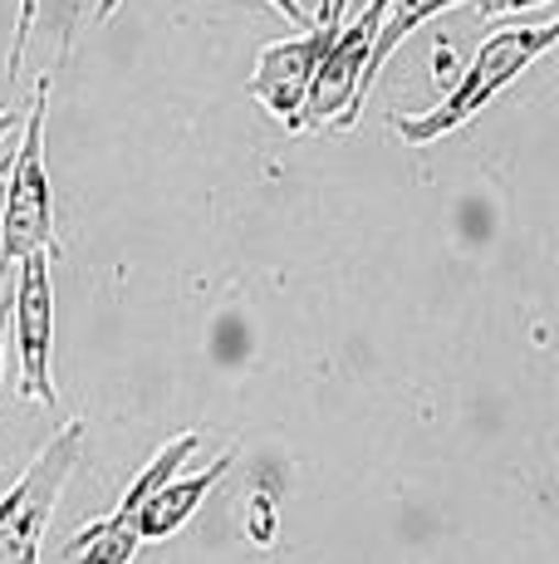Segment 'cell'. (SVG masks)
<instances>
[{
    "mask_svg": "<svg viewBox=\"0 0 559 564\" xmlns=\"http://www.w3.org/2000/svg\"><path fill=\"white\" fill-rule=\"evenodd\" d=\"M329 40L335 35H325V30L315 25L295 40H271V45L261 50V59H255V74H251V84H245V94L271 118H280L289 133H295V123H299V104H305L309 79H315Z\"/></svg>",
    "mask_w": 559,
    "mask_h": 564,
    "instance_id": "6",
    "label": "cell"
},
{
    "mask_svg": "<svg viewBox=\"0 0 559 564\" xmlns=\"http://www.w3.org/2000/svg\"><path fill=\"white\" fill-rule=\"evenodd\" d=\"M197 447H201V432H177L172 442H163V447L147 457V466L133 476V486L123 491V501L109 511V520L113 525H133L138 520V511H143L147 501H153L157 491L172 481V476H182V466H187L191 457H197Z\"/></svg>",
    "mask_w": 559,
    "mask_h": 564,
    "instance_id": "8",
    "label": "cell"
},
{
    "mask_svg": "<svg viewBox=\"0 0 559 564\" xmlns=\"http://www.w3.org/2000/svg\"><path fill=\"white\" fill-rule=\"evenodd\" d=\"M535 6H550V0H476V20L481 25H491V20L525 15V10H535Z\"/></svg>",
    "mask_w": 559,
    "mask_h": 564,
    "instance_id": "11",
    "label": "cell"
},
{
    "mask_svg": "<svg viewBox=\"0 0 559 564\" xmlns=\"http://www.w3.org/2000/svg\"><path fill=\"white\" fill-rule=\"evenodd\" d=\"M84 432L89 427L79 417L64 422L40 447V457L25 466V476L0 496V564H40L50 516H55L64 486H69L74 466L84 457Z\"/></svg>",
    "mask_w": 559,
    "mask_h": 564,
    "instance_id": "3",
    "label": "cell"
},
{
    "mask_svg": "<svg viewBox=\"0 0 559 564\" xmlns=\"http://www.w3.org/2000/svg\"><path fill=\"white\" fill-rule=\"evenodd\" d=\"M10 158H15V148H10V153H0V187H6V177H10Z\"/></svg>",
    "mask_w": 559,
    "mask_h": 564,
    "instance_id": "17",
    "label": "cell"
},
{
    "mask_svg": "<svg viewBox=\"0 0 559 564\" xmlns=\"http://www.w3.org/2000/svg\"><path fill=\"white\" fill-rule=\"evenodd\" d=\"M15 128H20V113H15V108H0V143H6V138H15Z\"/></svg>",
    "mask_w": 559,
    "mask_h": 564,
    "instance_id": "15",
    "label": "cell"
},
{
    "mask_svg": "<svg viewBox=\"0 0 559 564\" xmlns=\"http://www.w3.org/2000/svg\"><path fill=\"white\" fill-rule=\"evenodd\" d=\"M138 545L143 540H138L133 525H113L109 516H99L64 540V560L69 564H133Z\"/></svg>",
    "mask_w": 559,
    "mask_h": 564,
    "instance_id": "10",
    "label": "cell"
},
{
    "mask_svg": "<svg viewBox=\"0 0 559 564\" xmlns=\"http://www.w3.org/2000/svg\"><path fill=\"white\" fill-rule=\"evenodd\" d=\"M555 40H559L555 20H540V25H501L496 35L481 40V50L471 54L457 89H451L442 104L427 108V113H397L393 128L403 133V143H413V148H427V143H437V138L457 133L461 123H471L481 108L496 99L505 84L520 79L545 50H555Z\"/></svg>",
    "mask_w": 559,
    "mask_h": 564,
    "instance_id": "1",
    "label": "cell"
},
{
    "mask_svg": "<svg viewBox=\"0 0 559 564\" xmlns=\"http://www.w3.org/2000/svg\"><path fill=\"white\" fill-rule=\"evenodd\" d=\"M118 6H123V0H99V10H94V20H99V25H103V20H109Z\"/></svg>",
    "mask_w": 559,
    "mask_h": 564,
    "instance_id": "16",
    "label": "cell"
},
{
    "mask_svg": "<svg viewBox=\"0 0 559 564\" xmlns=\"http://www.w3.org/2000/svg\"><path fill=\"white\" fill-rule=\"evenodd\" d=\"M451 6H467V0H393L388 6V15H383V25H379V40H373V54H369V69H363V99H369V89H373V79L383 74V64H388V54L403 45L407 35H413L417 25H427L432 15H442V10Z\"/></svg>",
    "mask_w": 559,
    "mask_h": 564,
    "instance_id": "9",
    "label": "cell"
},
{
    "mask_svg": "<svg viewBox=\"0 0 559 564\" xmlns=\"http://www.w3.org/2000/svg\"><path fill=\"white\" fill-rule=\"evenodd\" d=\"M74 6H84V0H74Z\"/></svg>",
    "mask_w": 559,
    "mask_h": 564,
    "instance_id": "18",
    "label": "cell"
},
{
    "mask_svg": "<svg viewBox=\"0 0 559 564\" xmlns=\"http://www.w3.org/2000/svg\"><path fill=\"white\" fill-rule=\"evenodd\" d=\"M265 6L280 10V15H285L295 30H315V25H309V15H305V6H299V0H265Z\"/></svg>",
    "mask_w": 559,
    "mask_h": 564,
    "instance_id": "13",
    "label": "cell"
},
{
    "mask_svg": "<svg viewBox=\"0 0 559 564\" xmlns=\"http://www.w3.org/2000/svg\"><path fill=\"white\" fill-rule=\"evenodd\" d=\"M15 275V354H20V398L59 403L55 388V280L50 256H25Z\"/></svg>",
    "mask_w": 559,
    "mask_h": 564,
    "instance_id": "5",
    "label": "cell"
},
{
    "mask_svg": "<svg viewBox=\"0 0 559 564\" xmlns=\"http://www.w3.org/2000/svg\"><path fill=\"white\" fill-rule=\"evenodd\" d=\"M349 6H353V0H329L325 15H319V30H325V35H339V25H343V15H349Z\"/></svg>",
    "mask_w": 559,
    "mask_h": 564,
    "instance_id": "14",
    "label": "cell"
},
{
    "mask_svg": "<svg viewBox=\"0 0 559 564\" xmlns=\"http://www.w3.org/2000/svg\"><path fill=\"white\" fill-rule=\"evenodd\" d=\"M393 0H369L349 25H339V35L329 40L325 59H319L315 79H309V94L299 104V123L295 133L305 128H353L363 108V69H369V54H373V40H379V25L388 15Z\"/></svg>",
    "mask_w": 559,
    "mask_h": 564,
    "instance_id": "4",
    "label": "cell"
},
{
    "mask_svg": "<svg viewBox=\"0 0 559 564\" xmlns=\"http://www.w3.org/2000/svg\"><path fill=\"white\" fill-rule=\"evenodd\" d=\"M235 466V447H226L217 462L207 466V471H191V476H172V481L163 486V491L153 496V501L138 511V520H133V530H138V540H172L182 525H187L191 516H197V506L207 501L211 491L221 486V476Z\"/></svg>",
    "mask_w": 559,
    "mask_h": 564,
    "instance_id": "7",
    "label": "cell"
},
{
    "mask_svg": "<svg viewBox=\"0 0 559 564\" xmlns=\"http://www.w3.org/2000/svg\"><path fill=\"white\" fill-rule=\"evenodd\" d=\"M251 535H255V545H271V535H275V506H271V496H255V525H251Z\"/></svg>",
    "mask_w": 559,
    "mask_h": 564,
    "instance_id": "12",
    "label": "cell"
},
{
    "mask_svg": "<svg viewBox=\"0 0 559 564\" xmlns=\"http://www.w3.org/2000/svg\"><path fill=\"white\" fill-rule=\"evenodd\" d=\"M45 113H50V69L40 74L35 94L25 104V133L10 158L6 177V206H0V275L20 265L25 256L59 260L64 246L55 236V187H50L45 162Z\"/></svg>",
    "mask_w": 559,
    "mask_h": 564,
    "instance_id": "2",
    "label": "cell"
}]
</instances>
